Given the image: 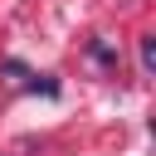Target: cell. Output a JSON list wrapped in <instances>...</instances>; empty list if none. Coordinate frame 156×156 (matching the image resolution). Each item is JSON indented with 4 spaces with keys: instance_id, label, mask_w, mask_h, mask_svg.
<instances>
[{
    "instance_id": "cell-1",
    "label": "cell",
    "mask_w": 156,
    "mask_h": 156,
    "mask_svg": "<svg viewBox=\"0 0 156 156\" xmlns=\"http://www.w3.org/2000/svg\"><path fill=\"white\" fill-rule=\"evenodd\" d=\"M88 54H93L98 63H107V68L117 63V49H112V44H102V39H93V44H88Z\"/></svg>"
},
{
    "instance_id": "cell-2",
    "label": "cell",
    "mask_w": 156,
    "mask_h": 156,
    "mask_svg": "<svg viewBox=\"0 0 156 156\" xmlns=\"http://www.w3.org/2000/svg\"><path fill=\"white\" fill-rule=\"evenodd\" d=\"M141 68H146V73L156 68V39H141Z\"/></svg>"
},
{
    "instance_id": "cell-3",
    "label": "cell",
    "mask_w": 156,
    "mask_h": 156,
    "mask_svg": "<svg viewBox=\"0 0 156 156\" xmlns=\"http://www.w3.org/2000/svg\"><path fill=\"white\" fill-rule=\"evenodd\" d=\"M29 93H44V98H58V83H54V78H34V83H29Z\"/></svg>"
}]
</instances>
